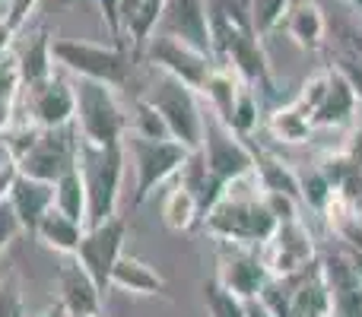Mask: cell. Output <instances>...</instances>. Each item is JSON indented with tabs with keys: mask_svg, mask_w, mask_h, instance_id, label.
Masks as SVG:
<instances>
[{
	"mask_svg": "<svg viewBox=\"0 0 362 317\" xmlns=\"http://www.w3.org/2000/svg\"><path fill=\"white\" fill-rule=\"evenodd\" d=\"M76 99L74 80L64 70H54L48 80L23 86L16 99V118L32 121L35 127H70L74 124Z\"/></svg>",
	"mask_w": 362,
	"mask_h": 317,
	"instance_id": "7",
	"label": "cell"
},
{
	"mask_svg": "<svg viewBox=\"0 0 362 317\" xmlns=\"http://www.w3.org/2000/svg\"><path fill=\"white\" fill-rule=\"evenodd\" d=\"M327 289H331V308L334 317H362V280L353 270L346 254L321 257Z\"/></svg>",
	"mask_w": 362,
	"mask_h": 317,
	"instance_id": "15",
	"label": "cell"
},
{
	"mask_svg": "<svg viewBox=\"0 0 362 317\" xmlns=\"http://www.w3.org/2000/svg\"><path fill=\"white\" fill-rule=\"evenodd\" d=\"M76 172L83 178L86 203H89L86 229L118 216L121 187H124V174H127L124 146L121 143L99 146V143L76 140Z\"/></svg>",
	"mask_w": 362,
	"mask_h": 317,
	"instance_id": "2",
	"label": "cell"
},
{
	"mask_svg": "<svg viewBox=\"0 0 362 317\" xmlns=\"http://www.w3.org/2000/svg\"><path fill=\"white\" fill-rule=\"evenodd\" d=\"M299 191H302V203H305L308 210H315V213L325 210L327 200L334 197V184L325 178L321 168H312L308 174H299Z\"/></svg>",
	"mask_w": 362,
	"mask_h": 317,
	"instance_id": "30",
	"label": "cell"
},
{
	"mask_svg": "<svg viewBox=\"0 0 362 317\" xmlns=\"http://www.w3.org/2000/svg\"><path fill=\"white\" fill-rule=\"evenodd\" d=\"M0 16H6V0H0Z\"/></svg>",
	"mask_w": 362,
	"mask_h": 317,
	"instance_id": "44",
	"label": "cell"
},
{
	"mask_svg": "<svg viewBox=\"0 0 362 317\" xmlns=\"http://www.w3.org/2000/svg\"><path fill=\"white\" fill-rule=\"evenodd\" d=\"M74 80V99H76V112H74V131L80 140L86 143H121L127 133V108L118 95V86H108L99 80Z\"/></svg>",
	"mask_w": 362,
	"mask_h": 317,
	"instance_id": "3",
	"label": "cell"
},
{
	"mask_svg": "<svg viewBox=\"0 0 362 317\" xmlns=\"http://www.w3.org/2000/svg\"><path fill=\"white\" fill-rule=\"evenodd\" d=\"M242 86H245L242 76H238L232 67H226V64L216 61V67L210 70L204 89H200V102H206V112H210L213 118H219L223 124H229L232 108H235L238 89Z\"/></svg>",
	"mask_w": 362,
	"mask_h": 317,
	"instance_id": "19",
	"label": "cell"
},
{
	"mask_svg": "<svg viewBox=\"0 0 362 317\" xmlns=\"http://www.w3.org/2000/svg\"><path fill=\"white\" fill-rule=\"evenodd\" d=\"M57 301L70 317H99L102 314V289L76 257H64L57 270Z\"/></svg>",
	"mask_w": 362,
	"mask_h": 317,
	"instance_id": "14",
	"label": "cell"
},
{
	"mask_svg": "<svg viewBox=\"0 0 362 317\" xmlns=\"http://www.w3.org/2000/svg\"><path fill=\"white\" fill-rule=\"evenodd\" d=\"M200 219V200L181 178L172 181V187L163 197V222L172 232H187Z\"/></svg>",
	"mask_w": 362,
	"mask_h": 317,
	"instance_id": "24",
	"label": "cell"
},
{
	"mask_svg": "<svg viewBox=\"0 0 362 317\" xmlns=\"http://www.w3.org/2000/svg\"><path fill=\"white\" fill-rule=\"evenodd\" d=\"M331 289H327L321 261H315L305 273L293 276V295H289L286 317H331Z\"/></svg>",
	"mask_w": 362,
	"mask_h": 317,
	"instance_id": "17",
	"label": "cell"
},
{
	"mask_svg": "<svg viewBox=\"0 0 362 317\" xmlns=\"http://www.w3.org/2000/svg\"><path fill=\"white\" fill-rule=\"evenodd\" d=\"M6 203L13 206V213H16L23 232H32L38 225V219H42L51 206H54V184H51V181L32 178V174L19 172L16 181H13V187H10Z\"/></svg>",
	"mask_w": 362,
	"mask_h": 317,
	"instance_id": "16",
	"label": "cell"
},
{
	"mask_svg": "<svg viewBox=\"0 0 362 317\" xmlns=\"http://www.w3.org/2000/svg\"><path fill=\"white\" fill-rule=\"evenodd\" d=\"M331 317H334V314H331Z\"/></svg>",
	"mask_w": 362,
	"mask_h": 317,
	"instance_id": "46",
	"label": "cell"
},
{
	"mask_svg": "<svg viewBox=\"0 0 362 317\" xmlns=\"http://www.w3.org/2000/svg\"><path fill=\"white\" fill-rule=\"evenodd\" d=\"M76 131L70 127H38L32 146L16 159V168L23 174L42 178L54 184L64 172L76 165Z\"/></svg>",
	"mask_w": 362,
	"mask_h": 317,
	"instance_id": "9",
	"label": "cell"
},
{
	"mask_svg": "<svg viewBox=\"0 0 362 317\" xmlns=\"http://www.w3.org/2000/svg\"><path fill=\"white\" fill-rule=\"evenodd\" d=\"M156 32L175 35V38H181V42L194 44L197 51L213 54L210 6H206V0H165Z\"/></svg>",
	"mask_w": 362,
	"mask_h": 317,
	"instance_id": "13",
	"label": "cell"
},
{
	"mask_svg": "<svg viewBox=\"0 0 362 317\" xmlns=\"http://www.w3.org/2000/svg\"><path fill=\"white\" fill-rule=\"evenodd\" d=\"M356 108H359L356 92H353L350 83L331 67V83H327V92H325V99H321V105L315 108L312 124L315 127H344L346 121H353Z\"/></svg>",
	"mask_w": 362,
	"mask_h": 317,
	"instance_id": "20",
	"label": "cell"
},
{
	"mask_svg": "<svg viewBox=\"0 0 362 317\" xmlns=\"http://www.w3.org/2000/svg\"><path fill=\"white\" fill-rule=\"evenodd\" d=\"M19 32L10 25V19L0 16V54H6V51H13V44H16Z\"/></svg>",
	"mask_w": 362,
	"mask_h": 317,
	"instance_id": "39",
	"label": "cell"
},
{
	"mask_svg": "<svg viewBox=\"0 0 362 317\" xmlns=\"http://www.w3.org/2000/svg\"><path fill=\"white\" fill-rule=\"evenodd\" d=\"M255 174L261 181L264 191L274 193H286V197H296L302 203V191H299V174L286 165L283 159L270 156V152L255 150Z\"/></svg>",
	"mask_w": 362,
	"mask_h": 317,
	"instance_id": "26",
	"label": "cell"
},
{
	"mask_svg": "<svg viewBox=\"0 0 362 317\" xmlns=\"http://www.w3.org/2000/svg\"><path fill=\"white\" fill-rule=\"evenodd\" d=\"M54 206L86 229L89 203H86V187H83V178H80V172H76V165L54 181Z\"/></svg>",
	"mask_w": 362,
	"mask_h": 317,
	"instance_id": "27",
	"label": "cell"
},
{
	"mask_svg": "<svg viewBox=\"0 0 362 317\" xmlns=\"http://www.w3.org/2000/svg\"><path fill=\"white\" fill-rule=\"evenodd\" d=\"M29 317H70L67 311H64V305L57 301V305H48L45 311H38V314H29Z\"/></svg>",
	"mask_w": 362,
	"mask_h": 317,
	"instance_id": "42",
	"label": "cell"
},
{
	"mask_svg": "<svg viewBox=\"0 0 362 317\" xmlns=\"http://www.w3.org/2000/svg\"><path fill=\"white\" fill-rule=\"evenodd\" d=\"M261 257L267 263L270 276L276 280H286V276H299L318 261V251H315V238L305 229L299 216L296 219H283L276 225V232L264 241Z\"/></svg>",
	"mask_w": 362,
	"mask_h": 317,
	"instance_id": "10",
	"label": "cell"
},
{
	"mask_svg": "<svg viewBox=\"0 0 362 317\" xmlns=\"http://www.w3.org/2000/svg\"><path fill=\"white\" fill-rule=\"evenodd\" d=\"M124 238H127V225L121 216L115 219H105L99 225H89L83 232L80 244H76V261L80 267L99 282V289L105 292L108 289V280H112V270L118 263V257L124 254Z\"/></svg>",
	"mask_w": 362,
	"mask_h": 317,
	"instance_id": "11",
	"label": "cell"
},
{
	"mask_svg": "<svg viewBox=\"0 0 362 317\" xmlns=\"http://www.w3.org/2000/svg\"><path fill=\"white\" fill-rule=\"evenodd\" d=\"M346 4H353V6H356V10H362V0H346Z\"/></svg>",
	"mask_w": 362,
	"mask_h": 317,
	"instance_id": "45",
	"label": "cell"
},
{
	"mask_svg": "<svg viewBox=\"0 0 362 317\" xmlns=\"http://www.w3.org/2000/svg\"><path fill=\"white\" fill-rule=\"evenodd\" d=\"M121 146H124L127 168H134V200H137V203H144L165 181H175L178 172L185 168L187 156H191L178 140L144 137V133H137V131H127Z\"/></svg>",
	"mask_w": 362,
	"mask_h": 317,
	"instance_id": "5",
	"label": "cell"
},
{
	"mask_svg": "<svg viewBox=\"0 0 362 317\" xmlns=\"http://www.w3.org/2000/svg\"><path fill=\"white\" fill-rule=\"evenodd\" d=\"M334 70H337V73L344 76L346 83H350V89L356 92V99H359V105H362V57L356 54V51H353V54L337 57Z\"/></svg>",
	"mask_w": 362,
	"mask_h": 317,
	"instance_id": "32",
	"label": "cell"
},
{
	"mask_svg": "<svg viewBox=\"0 0 362 317\" xmlns=\"http://www.w3.org/2000/svg\"><path fill=\"white\" fill-rule=\"evenodd\" d=\"M16 174H19L16 162H13L10 156L0 159V203L10 197V187H13V181H16Z\"/></svg>",
	"mask_w": 362,
	"mask_h": 317,
	"instance_id": "37",
	"label": "cell"
},
{
	"mask_svg": "<svg viewBox=\"0 0 362 317\" xmlns=\"http://www.w3.org/2000/svg\"><path fill=\"white\" fill-rule=\"evenodd\" d=\"M293 6V0H248L251 10V23H255V32L261 38L274 35L276 29L283 25V16Z\"/></svg>",
	"mask_w": 362,
	"mask_h": 317,
	"instance_id": "29",
	"label": "cell"
},
{
	"mask_svg": "<svg viewBox=\"0 0 362 317\" xmlns=\"http://www.w3.org/2000/svg\"><path fill=\"white\" fill-rule=\"evenodd\" d=\"M146 64L153 70H163V73L175 76V80L187 83L191 89H204L210 70L216 67V57L206 54V51H197L194 44L181 42L175 35H165V32H153L150 42L144 44Z\"/></svg>",
	"mask_w": 362,
	"mask_h": 317,
	"instance_id": "8",
	"label": "cell"
},
{
	"mask_svg": "<svg viewBox=\"0 0 362 317\" xmlns=\"http://www.w3.org/2000/svg\"><path fill=\"white\" fill-rule=\"evenodd\" d=\"M270 280V270L261 257V248H245V244H223L219 251L216 282L232 292L235 299L248 301L264 292Z\"/></svg>",
	"mask_w": 362,
	"mask_h": 317,
	"instance_id": "12",
	"label": "cell"
},
{
	"mask_svg": "<svg viewBox=\"0 0 362 317\" xmlns=\"http://www.w3.org/2000/svg\"><path fill=\"white\" fill-rule=\"evenodd\" d=\"M83 232H86V229H83L76 219H70L67 213H61L57 206H51V210L38 219V225L32 229V235H35L45 248L54 251V254L74 257L76 254V244H80V238H83Z\"/></svg>",
	"mask_w": 362,
	"mask_h": 317,
	"instance_id": "21",
	"label": "cell"
},
{
	"mask_svg": "<svg viewBox=\"0 0 362 317\" xmlns=\"http://www.w3.org/2000/svg\"><path fill=\"white\" fill-rule=\"evenodd\" d=\"M245 314H248V317H274V311H270L261 299H248V301H245Z\"/></svg>",
	"mask_w": 362,
	"mask_h": 317,
	"instance_id": "40",
	"label": "cell"
},
{
	"mask_svg": "<svg viewBox=\"0 0 362 317\" xmlns=\"http://www.w3.org/2000/svg\"><path fill=\"white\" fill-rule=\"evenodd\" d=\"M346 257H350L353 270H356V276L362 280V248H346Z\"/></svg>",
	"mask_w": 362,
	"mask_h": 317,
	"instance_id": "41",
	"label": "cell"
},
{
	"mask_svg": "<svg viewBox=\"0 0 362 317\" xmlns=\"http://www.w3.org/2000/svg\"><path fill=\"white\" fill-rule=\"evenodd\" d=\"M54 67L67 76L99 80L108 86H124L131 80V54L124 44H95L83 38H51Z\"/></svg>",
	"mask_w": 362,
	"mask_h": 317,
	"instance_id": "6",
	"label": "cell"
},
{
	"mask_svg": "<svg viewBox=\"0 0 362 317\" xmlns=\"http://www.w3.org/2000/svg\"><path fill=\"white\" fill-rule=\"evenodd\" d=\"M137 4H140V0H121V19H124L127 13H131L134 6H137ZM121 32H124V29H121Z\"/></svg>",
	"mask_w": 362,
	"mask_h": 317,
	"instance_id": "43",
	"label": "cell"
},
{
	"mask_svg": "<svg viewBox=\"0 0 362 317\" xmlns=\"http://www.w3.org/2000/svg\"><path fill=\"white\" fill-rule=\"evenodd\" d=\"M264 114H261V99H257V89L251 86V83H245L242 89H238V99H235V108H232V118L226 127H232V131L238 133V137L251 140L255 137V131L261 127Z\"/></svg>",
	"mask_w": 362,
	"mask_h": 317,
	"instance_id": "28",
	"label": "cell"
},
{
	"mask_svg": "<svg viewBox=\"0 0 362 317\" xmlns=\"http://www.w3.org/2000/svg\"><path fill=\"white\" fill-rule=\"evenodd\" d=\"M200 219L206 235H213L219 244H245V248H264V241L280 225L255 172L229 181Z\"/></svg>",
	"mask_w": 362,
	"mask_h": 317,
	"instance_id": "1",
	"label": "cell"
},
{
	"mask_svg": "<svg viewBox=\"0 0 362 317\" xmlns=\"http://www.w3.org/2000/svg\"><path fill=\"white\" fill-rule=\"evenodd\" d=\"M38 0H6V19H10V25L16 32L25 29V23L32 19V13H35Z\"/></svg>",
	"mask_w": 362,
	"mask_h": 317,
	"instance_id": "36",
	"label": "cell"
},
{
	"mask_svg": "<svg viewBox=\"0 0 362 317\" xmlns=\"http://www.w3.org/2000/svg\"><path fill=\"white\" fill-rule=\"evenodd\" d=\"M13 54L19 61V73H23V86H32V83H42L54 73V54H51V35L45 29L32 32L23 44H13Z\"/></svg>",
	"mask_w": 362,
	"mask_h": 317,
	"instance_id": "23",
	"label": "cell"
},
{
	"mask_svg": "<svg viewBox=\"0 0 362 317\" xmlns=\"http://www.w3.org/2000/svg\"><path fill=\"white\" fill-rule=\"evenodd\" d=\"M23 232V225H19V219H16V213H13V206L6 203H0V254H4L6 248L13 244V238Z\"/></svg>",
	"mask_w": 362,
	"mask_h": 317,
	"instance_id": "34",
	"label": "cell"
},
{
	"mask_svg": "<svg viewBox=\"0 0 362 317\" xmlns=\"http://www.w3.org/2000/svg\"><path fill=\"white\" fill-rule=\"evenodd\" d=\"M16 124V99H0V133Z\"/></svg>",
	"mask_w": 362,
	"mask_h": 317,
	"instance_id": "38",
	"label": "cell"
},
{
	"mask_svg": "<svg viewBox=\"0 0 362 317\" xmlns=\"http://www.w3.org/2000/svg\"><path fill=\"white\" fill-rule=\"evenodd\" d=\"M267 127H270V133H274V140H280V143H305L315 131L312 112H308L305 105H299L296 99L289 102V105L276 108L267 118Z\"/></svg>",
	"mask_w": 362,
	"mask_h": 317,
	"instance_id": "25",
	"label": "cell"
},
{
	"mask_svg": "<svg viewBox=\"0 0 362 317\" xmlns=\"http://www.w3.org/2000/svg\"><path fill=\"white\" fill-rule=\"evenodd\" d=\"M153 108L159 112L165 131L172 140H178L187 152H197L204 143V124H206V108L200 105V92L191 89L187 83L175 76L156 70V80L150 83L144 95Z\"/></svg>",
	"mask_w": 362,
	"mask_h": 317,
	"instance_id": "4",
	"label": "cell"
},
{
	"mask_svg": "<svg viewBox=\"0 0 362 317\" xmlns=\"http://www.w3.org/2000/svg\"><path fill=\"white\" fill-rule=\"evenodd\" d=\"M0 317H29L23 305V295L13 282H0Z\"/></svg>",
	"mask_w": 362,
	"mask_h": 317,
	"instance_id": "33",
	"label": "cell"
},
{
	"mask_svg": "<svg viewBox=\"0 0 362 317\" xmlns=\"http://www.w3.org/2000/svg\"><path fill=\"white\" fill-rule=\"evenodd\" d=\"M108 289H118V292H124V295H144V299H150V295L163 292V276H159L150 263L140 261V257L121 254L118 263H115V270H112Z\"/></svg>",
	"mask_w": 362,
	"mask_h": 317,
	"instance_id": "22",
	"label": "cell"
},
{
	"mask_svg": "<svg viewBox=\"0 0 362 317\" xmlns=\"http://www.w3.org/2000/svg\"><path fill=\"white\" fill-rule=\"evenodd\" d=\"M280 29H286V35L293 38L302 51H318L327 35V19L315 0H293V6L286 10Z\"/></svg>",
	"mask_w": 362,
	"mask_h": 317,
	"instance_id": "18",
	"label": "cell"
},
{
	"mask_svg": "<svg viewBox=\"0 0 362 317\" xmlns=\"http://www.w3.org/2000/svg\"><path fill=\"white\" fill-rule=\"evenodd\" d=\"M102 13V23H105L108 35L112 38H121V29H124V19H121V0H95Z\"/></svg>",
	"mask_w": 362,
	"mask_h": 317,
	"instance_id": "35",
	"label": "cell"
},
{
	"mask_svg": "<svg viewBox=\"0 0 362 317\" xmlns=\"http://www.w3.org/2000/svg\"><path fill=\"white\" fill-rule=\"evenodd\" d=\"M23 92V73H19V61L13 51L0 54V99H19Z\"/></svg>",
	"mask_w": 362,
	"mask_h": 317,
	"instance_id": "31",
	"label": "cell"
}]
</instances>
